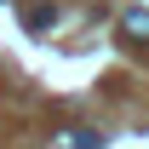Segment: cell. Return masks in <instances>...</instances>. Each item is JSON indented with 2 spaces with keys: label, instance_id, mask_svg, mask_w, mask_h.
Masks as SVG:
<instances>
[{
  "label": "cell",
  "instance_id": "obj_1",
  "mask_svg": "<svg viewBox=\"0 0 149 149\" xmlns=\"http://www.w3.org/2000/svg\"><path fill=\"white\" fill-rule=\"evenodd\" d=\"M120 35H132V40H149V12H126V17H120Z\"/></svg>",
  "mask_w": 149,
  "mask_h": 149
},
{
  "label": "cell",
  "instance_id": "obj_2",
  "mask_svg": "<svg viewBox=\"0 0 149 149\" xmlns=\"http://www.w3.org/2000/svg\"><path fill=\"white\" fill-rule=\"evenodd\" d=\"M52 17H57L52 6H29V12H23V23H29V29H46V23H52Z\"/></svg>",
  "mask_w": 149,
  "mask_h": 149
}]
</instances>
